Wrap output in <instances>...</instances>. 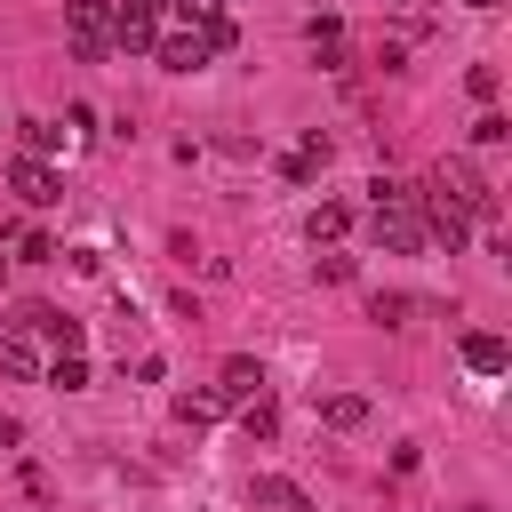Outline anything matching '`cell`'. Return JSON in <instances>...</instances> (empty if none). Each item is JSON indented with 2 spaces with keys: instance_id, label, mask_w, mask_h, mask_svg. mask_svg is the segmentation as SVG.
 <instances>
[{
  "instance_id": "cell-1",
  "label": "cell",
  "mask_w": 512,
  "mask_h": 512,
  "mask_svg": "<svg viewBox=\"0 0 512 512\" xmlns=\"http://www.w3.org/2000/svg\"><path fill=\"white\" fill-rule=\"evenodd\" d=\"M424 192H432L440 208H456L464 224H496V184H488L472 160H440V168L424 176Z\"/></svg>"
},
{
  "instance_id": "cell-2",
  "label": "cell",
  "mask_w": 512,
  "mask_h": 512,
  "mask_svg": "<svg viewBox=\"0 0 512 512\" xmlns=\"http://www.w3.org/2000/svg\"><path fill=\"white\" fill-rule=\"evenodd\" d=\"M112 8V48L120 56H152V40L168 32V0H104Z\"/></svg>"
},
{
  "instance_id": "cell-3",
  "label": "cell",
  "mask_w": 512,
  "mask_h": 512,
  "mask_svg": "<svg viewBox=\"0 0 512 512\" xmlns=\"http://www.w3.org/2000/svg\"><path fill=\"white\" fill-rule=\"evenodd\" d=\"M64 32H72L80 64H104L112 56V8L104 0H64Z\"/></svg>"
},
{
  "instance_id": "cell-4",
  "label": "cell",
  "mask_w": 512,
  "mask_h": 512,
  "mask_svg": "<svg viewBox=\"0 0 512 512\" xmlns=\"http://www.w3.org/2000/svg\"><path fill=\"white\" fill-rule=\"evenodd\" d=\"M368 240H376L384 256H416V248H424V216H416V200L368 208Z\"/></svg>"
},
{
  "instance_id": "cell-5",
  "label": "cell",
  "mask_w": 512,
  "mask_h": 512,
  "mask_svg": "<svg viewBox=\"0 0 512 512\" xmlns=\"http://www.w3.org/2000/svg\"><path fill=\"white\" fill-rule=\"evenodd\" d=\"M8 192H16L24 208H56V200H64V176H56L48 160H24V152H16V160H8Z\"/></svg>"
},
{
  "instance_id": "cell-6",
  "label": "cell",
  "mask_w": 512,
  "mask_h": 512,
  "mask_svg": "<svg viewBox=\"0 0 512 512\" xmlns=\"http://www.w3.org/2000/svg\"><path fill=\"white\" fill-rule=\"evenodd\" d=\"M152 64H160V72H208L216 56H208V40H200V32H184V24H176V32H160V40H152Z\"/></svg>"
},
{
  "instance_id": "cell-7",
  "label": "cell",
  "mask_w": 512,
  "mask_h": 512,
  "mask_svg": "<svg viewBox=\"0 0 512 512\" xmlns=\"http://www.w3.org/2000/svg\"><path fill=\"white\" fill-rule=\"evenodd\" d=\"M248 496H256V512H320V504H312L296 480H280V472H256V480H248Z\"/></svg>"
},
{
  "instance_id": "cell-8",
  "label": "cell",
  "mask_w": 512,
  "mask_h": 512,
  "mask_svg": "<svg viewBox=\"0 0 512 512\" xmlns=\"http://www.w3.org/2000/svg\"><path fill=\"white\" fill-rule=\"evenodd\" d=\"M464 368H472V376H504V368H512V344H504L496 328H472V336H464Z\"/></svg>"
},
{
  "instance_id": "cell-9",
  "label": "cell",
  "mask_w": 512,
  "mask_h": 512,
  "mask_svg": "<svg viewBox=\"0 0 512 512\" xmlns=\"http://www.w3.org/2000/svg\"><path fill=\"white\" fill-rule=\"evenodd\" d=\"M216 392L240 408V400H264V360H248V352H232L224 360V376H216Z\"/></svg>"
},
{
  "instance_id": "cell-10",
  "label": "cell",
  "mask_w": 512,
  "mask_h": 512,
  "mask_svg": "<svg viewBox=\"0 0 512 512\" xmlns=\"http://www.w3.org/2000/svg\"><path fill=\"white\" fill-rule=\"evenodd\" d=\"M344 232H352V208H344V200H320V208L304 216V240H312V248H336Z\"/></svg>"
},
{
  "instance_id": "cell-11",
  "label": "cell",
  "mask_w": 512,
  "mask_h": 512,
  "mask_svg": "<svg viewBox=\"0 0 512 512\" xmlns=\"http://www.w3.org/2000/svg\"><path fill=\"white\" fill-rule=\"evenodd\" d=\"M304 48H312V56H320V64H344V24H336V16H328V8H320V16H312V24H304Z\"/></svg>"
},
{
  "instance_id": "cell-12",
  "label": "cell",
  "mask_w": 512,
  "mask_h": 512,
  "mask_svg": "<svg viewBox=\"0 0 512 512\" xmlns=\"http://www.w3.org/2000/svg\"><path fill=\"white\" fill-rule=\"evenodd\" d=\"M224 408H232V400H224V392H216V384H200V392H176V416H184V424H192V432H200V424H216V416H224Z\"/></svg>"
},
{
  "instance_id": "cell-13",
  "label": "cell",
  "mask_w": 512,
  "mask_h": 512,
  "mask_svg": "<svg viewBox=\"0 0 512 512\" xmlns=\"http://www.w3.org/2000/svg\"><path fill=\"white\" fill-rule=\"evenodd\" d=\"M320 424H328V432H360V424H368V400H360V392H328V400H320Z\"/></svg>"
},
{
  "instance_id": "cell-14",
  "label": "cell",
  "mask_w": 512,
  "mask_h": 512,
  "mask_svg": "<svg viewBox=\"0 0 512 512\" xmlns=\"http://www.w3.org/2000/svg\"><path fill=\"white\" fill-rule=\"evenodd\" d=\"M0 376H40V344H32L24 328L0 336Z\"/></svg>"
},
{
  "instance_id": "cell-15",
  "label": "cell",
  "mask_w": 512,
  "mask_h": 512,
  "mask_svg": "<svg viewBox=\"0 0 512 512\" xmlns=\"http://www.w3.org/2000/svg\"><path fill=\"white\" fill-rule=\"evenodd\" d=\"M40 376H48L56 392H88V360H80V352H56V360H48Z\"/></svg>"
},
{
  "instance_id": "cell-16",
  "label": "cell",
  "mask_w": 512,
  "mask_h": 512,
  "mask_svg": "<svg viewBox=\"0 0 512 512\" xmlns=\"http://www.w3.org/2000/svg\"><path fill=\"white\" fill-rule=\"evenodd\" d=\"M296 160H304V168L320 176V168L336 160V136H328V128H304V136H296Z\"/></svg>"
},
{
  "instance_id": "cell-17",
  "label": "cell",
  "mask_w": 512,
  "mask_h": 512,
  "mask_svg": "<svg viewBox=\"0 0 512 512\" xmlns=\"http://www.w3.org/2000/svg\"><path fill=\"white\" fill-rule=\"evenodd\" d=\"M240 432H248V440H272V432H280V408H272V400H240Z\"/></svg>"
},
{
  "instance_id": "cell-18",
  "label": "cell",
  "mask_w": 512,
  "mask_h": 512,
  "mask_svg": "<svg viewBox=\"0 0 512 512\" xmlns=\"http://www.w3.org/2000/svg\"><path fill=\"white\" fill-rule=\"evenodd\" d=\"M176 8V24L184 32H208V24H224V0H168Z\"/></svg>"
},
{
  "instance_id": "cell-19",
  "label": "cell",
  "mask_w": 512,
  "mask_h": 512,
  "mask_svg": "<svg viewBox=\"0 0 512 512\" xmlns=\"http://www.w3.org/2000/svg\"><path fill=\"white\" fill-rule=\"evenodd\" d=\"M56 136H64L56 120H24V160H48V152H56Z\"/></svg>"
},
{
  "instance_id": "cell-20",
  "label": "cell",
  "mask_w": 512,
  "mask_h": 512,
  "mask_svg": "<svg viewBox=\"0 0 512 512\" xmlns=\"http://www.w3.org/2000/svg\"><path fill=\"white\" fill-rule=\"evenodd\" d=\"M392 200H416V184H400V176H368V208H392Z\"/></svg>"
},
{
  "instance_id": "cell-21",
  "label": "cell",
  "mask_w": 512,
  "mask_h": 512,
  "mask_svg": "<svg viewBox=\"0 0 512 512\" xmlns=\"http://www.w3.org/2000/svg\"><path fill=\"white\" fill-rule=\"evenodd\" d=\"M56 256H64V248H56L48 232H24V240H16V264H56Z\"/></svg>"
},
{
  "instance_id": "cell-22",
  "label": "cell",
  "mask_w": 512,
  "mask_h": 512,
  "mask_svg": "<svg viewBox=\"0 0 512 512\" xmlns=\"http://www.w3.org/2000/svg\"><path fill=\"white\" fill-rule=\"evenodd\" d=\"M504 136H512L504 112H480V120H472V144H504Z\"/></svg>"
},
{
  "instance_id": "cell-23",
  "label": "cell",
  "mask_w": 512,
  "mask_h": 512,
  "mask_svg": "<svg viewBox=\"0 0 512 512\" xmlns=\"http://www.w3.org/2000/svg\"><path fill=\"white\" fill-rule=\"evenodd\" d=\"M368 320H384V328H400V320H408V296H368Z\"/></svg>"
},
{
  "instance_id": "cell-24",
  "label": "cell",
  "mask_w": 512,
  "mask_h": 512,
  "mask_svg": "<svg viewBox=\"0 0 512 512\" xmlns=\"http://www.w3.org/2000/svg\"><path fill=\"white\" fill-rule=\"evenodd\" d=\"M464 88H472L480 104H496V64H472V72H464Z\"/></svg>"
},
{
  "instance_id": "cell-25",
  "label": "cell",
  "mask_w": 512,
  "mask_h": 512,
  "mask_svg": "<svg viewBox=\"0 0 512 512\" xmlns=\"http://www.w3.org/2000/svg\"><path fill=\"white\" fill-rule=\"evenodd\" d=\"M16 440H24V424H16V416H0V448H16Z\"/></svg>"
},
{
  "instance_id": "cell-26",
  "label": "cell",
  "mask_w": 512,
  "mask_h": 512,
  "mask_svg": "<svg viewBox=\"0 0 512 512\" xmlns=\"http://www.w3.org/2000/svg\"><path fill=\"white\" fill-rule=\"evenodd\" d=\"M464 8H472V16H496V8H504V0H464Z\"/></svg>"
},
{
  "instance_id": "cell-27",
  "label": "cell",
  "mask_w": 512,
  "mask_h": 512,
  "mask_svg": "<svg viewBox=\"0 0 512 512\" xmlns=\"http://www.w3.org/2000/svg\"><path fill=\"white\" fill-rule=\"evenodd\" d=\"M0 272H8V256H0Z\"/></svg>"
},
{
  "instance_id": "cell-28",
  "label": "cell",
  "mask_w": 512,
  "mask_h": 512,
  "mask_svg": "<svg viewBox=\"0 0 512 512\" xmlns=\"http://www.w3.org/2000/svg\"><path fill=\"white\" fill-rule=\"evenodd\" d=\"M400 8H416V0H400Z\"/></svg>"
}]
</instances>
